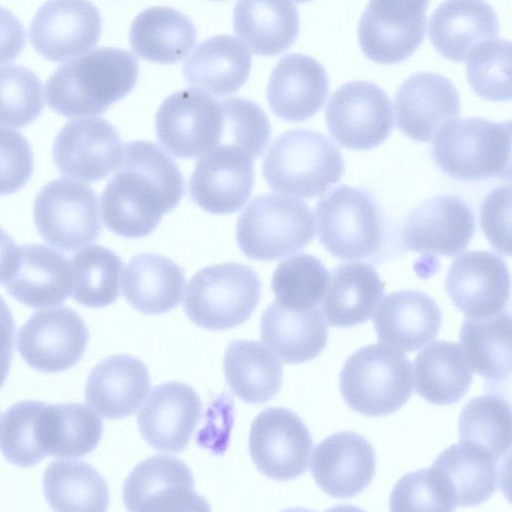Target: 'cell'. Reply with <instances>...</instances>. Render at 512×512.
Listing matches in <instances>:
<instances>
[{
  "label": "cell",
  "instance_id": "cell-1",
  "mask_svg": "<svg viewBox=\"0 0 512 512\" xmlns=\"http://www.w3.org/2000/svg\"><path fill=\"white\" fill-rule=\"evenodd\" d=\"M183 195L180 169L164 150L150 141L127 142L116 172L101 195L103 222L117 235L145 237Z\"/></svg>",
  "mask_w": 512,
  "mask_h": 512
},
{
  "label": "cell",
  "instance_id": "cell-2",
  "mask_svg": "<svg viewBox=\"0 0 512 512\" xmlns=\"http://www.w3.org/2000/svg\"><path fill=\"white\" fill-rule=\"evenodd\" d=\"M138 71L130 52L97 48L54 71L45 85L47 104L66 118L101 114L133 90Z\"/></svg>",
  "mask_w": 512,
  "mask_h": 512
},
{
  "label": "cell",
  "instance_id": "cell-3",
  "mask_svg": "<svg viewBox=\"0 0 512 512\" xmlns=\"http://www.w3.org/2000/svg\"><path fill=\"white\" fill-rule=\"evenodd\" d=\"M262 172L272 190L311 199L324 194L341 179L344 160L327 136L298 128L281 134L273 142Z\"/></svg>",
  "mask_w": 512,
  "mask_h": 512
},
{
  "label": "cell",
  "instance_id": "cell-4",
  "mask_svg": "<svg viewBox=\"0 0 512 512\" xmlns=\"http://www.w3.org/2000/svg\"><path fill=\"white\" fill-rule=\"evenodd\" d=\"M432 154L442 172L454 179H510L511 122L453 119L437 132Z\"/></svg>",
  "mask_w": 512,
  "mask_h": 512
},
{
  "label": "cell",
  "instance_id": "cell-5",
  "mask_svg": "<svg viewBox=\"0 0 512 512\" xmlns=\"http://www.w3.org/2000/svg\"><path fill=\"white\" fill-rule=\"evenodd\" d=\"M339 388L346 404L367 416H385L400 409L413 393L410 361L384 344L364 346L346 360Z\"/></svg>",
  "mask_w": 512,
  "mask_h": 512
},
{
  "label": "cell",
  "instance_id": "cell-6",
  "mask_svg": "<svg viewBox=\"0 0 512 512\" xmlns=\"http://www.w3.org/2000/svg\"><path fill=\"white\" fill-rule=\"evenodd\" d=\"M315 236V220L303 201L277 194L254 198L240 215L236 240L250 259L274 261L303 249Z\"/></svg>",
  "mask_w": 512,
  "mask_h": 512
},
{
  "label": "cell",
  "instance_id": "cell-7",
  "mask_svg": "<svg viewBox=\"0 0 512 512\" xmlns=\"http://www.w3.org/2000/svg\"><path fill=\"white\" fill-rule=\"evenodd\" d=\"M261 294L258 274L249 266L227 262L198 271L188 282L183 308L189 319L208 330L244 323Z\"/></svg>",
  "mask_w": 512,
  "mask_h": 512
},
{
  "label": "cell",
  "instance_id": "cell-8",
  "mask_svg": "<svg viewBox=\"0 0 512 512\" xmlns=\"http://www.w3.org/2000/svg\"><path fill=\"white\" fill-rule=\"evenodd\" d=\"M318 236L324 248L343 260L372 259L384 244V219L363 189L338 186L316 205Z\"/></svg>",
  "mask_w": 512,
  "mask_h": 512
},
{
  "label": "cell",
  "instance_id": "cell-9",
  "mask_svg": "<svg viewBox=\"0 0 512 512\" xmlns=\"http://www.w3.org/2000/svg\"><path fill=\"white\" fill-rule=\"evenodd\" d=\"M34 221L47 243L64 251L76 250L101 233L97 194L75 180L55 179L36 196Z\"/></svg>",
  "mask_w": 512,
  "mask_h": 512
},
{
  "label": "cell",
  "instance_id": "cell-10",
  "mask_svg": "<svg viewBox=\"0 0 512 512\" xmlns=\"http://www.w3.org/2000/svg\"><path fill=\"white\" fill-rule=\"evenodd\" d=\"M161 145L178 158H200L222 143L221 103L198 89H183L167 97L155 119Z\"/></svg>",
  "mask_w": 512,
  "mask_h": 512
},
{
  "label": "cell",
  "instance_id": "cell-11",
  "mask_svg": "<svg viewBox=\"0 0 512 512\" xmlns=\"http://www.w3.org/2000/svg\"><path fill=\"white\" fill-rule=\"evenodd\" d=\"M325 119L332 137L353 150H369L382 144L393 130L392 102L375 83L352 81L331 96Z\"/></svg>",
  "mask_w": 512,
  "mask_h": 512
},
{
  "label": "cell",
  "instance_id": "cell-12",
  "mask_svg": "<svg viewBox=\"0 0 512 512\" xmlns=\"http://www.w3.org/2000/svg\"><path fill=\"white\" fill-rule=\"evenodd\" d=\"M429 0H369L358 24L361 50L378 64L410 57L425 36Z\"/></svg>",
  "mask_w": 512,
  "mask_h": 512
},
{
  "label": "cell",
  "instance_id": "cell-13",
  "mask_svg": "<svg viewBox=\"0 0 512 512\" xmlns=\"http://www.w3.org/2000/svg\"><path fill=\"white\" fill-rule=\"evenodd\" d=\"M312 446L306 425L286 408H267L252 422L249 452L258 470L271 479L287 481L301 476Z\"/></svg>",
  "mask_w": 512,
  "mask_h": 512
},
{
  "label": "cell",
  "instance_id": "cell-14",
  "mask_svg": "<svg viewBox=\"0 0 512 512\" xmlns=\"http://www.w3.org/2000/svg\"><path fill=\"white\" fill-rule=\"evenodd\" d=\"M88 341L89 332L80 315L60 307L35 312L21 327L17 347L32 368L57 373L79 362Z\"/></svg>",
  "mask_w": 512,
  "mask_h": 512
},
{
  "label": "cell",
  "instance_id": "cell-15",
  "mask_svg": "<svg viewBox=\"0 0 512 512\" xmlns=\"http://www.w3.org/2000/svg\"><path fill=\"white\" fill-rule=\"evenodd\" d=\"M123 501L134 512L210 509L195 492L189 467L168 455H154L134 467L124 482Z\"/></svg>",
  "mask_w": 512,
  "mask_h": 512
},
{
  "label": "cell",
  "instance_id": "cell-16",
  "mask_svg": "<svg viewBox=\"0 0 512 512\" xmlns=\"http://www.w3.org/2000/svg\"><path fill=\"white\" fill-rule=\"evenodd\" d=\"M101 31V15L91 1L48 0L34 15L29 38L44 58L62 62L92 49Z\"/></svg>",
  "mask_w": 512,
  "mask_h": 512
},
{
  "label": "cell",
  "instance_id": "cell-17",
  "mask_svg": "<svg viewBox=\"0 0 512 512\" xmlns=\"http://www.w3.org/2000/svg\"><path fill=\"white\" fill-rule=\"evenodd\" d=\"M123 145L116 128L104 118L68 122L53 144V160L63 175L88 183L115 171Z\"/></svg>",
  "mask_w": 512,
  "mask_h": 512
},
{
  "label": "cell",
  "instance_id": "cell-18",
  "mask_svg": "<svg viewBox=\"0 0 512 512\" xmlns=\"http://www.w3.org/2000/svg\"><path fill=\"white\" fill-rule=\"evenodd\" d=\"M253 158L238 147L220 145L197 162L189 180L191 199L212 214L239 211L255 180Z\"/></svg>",
  "mask_w": 512,
  "mask_h": 512
},
{
  "label": "cell",
  "instance_id": "cell-19",
  "mask_svg": "<svg viewBox=\"0 0 512 512\" xmlns=\"http://www.w3.org/2000/svg\"><path fill=\"white\" fill-rule=\"evenodd\" d=\"M474 232L475 219L468 204L456 196L438 195L410 212L402 239L411 251L449 257L466 249Z\"/></svg>",
  "mask_w": 512,
  "mask_h": 512
},
{
  "label": "cell",
  "instance_id": "cell-20",
  "mask_svg": "<svg viewBox=\"0 0 512 512\" xmlns=\"http://www.w3.org/2000/svg\"><path fill=\"white\" fill-rule=\"evenodd\" d=\"M446 292L467 317H485L504 310L510 297L505 261L489 251H467L451 264Z\"/></svg>",
  "mask_w": 512,
  "mask_h": 512
},
{
  "label": "cell",
  "instance_id": "cell-21",
  "mask_svg": "<svg viewBox=\"0 0 512 512\" xmlns=\"http://www.w3.org/2000/svg\"><path fill=\"white\" fill-rule=\"evenodd\" d=\"M394 106L397 127L419 142L430 141L461 111L454 84L431 72L413 74L405 80L395 94Z\"/></svg>",
  "mask_w": 512,
  "mask_h": 512
},
{
  "label": "cell",
  "instance_id": "cell-22",
  "mask_svg": "<svg viewBox=\"0 0 512 512\" xmlns=\"http://www.w3.org/2000/svg\"><path fill=\"white\" fill-rule=\"evenodd\" d=\"M202 410L195 390L181 382H166L152 390L137 415L143 439L154 449L179 453L188 445Z\"/></svg>",
  "mask_w": 512,
  "mask_h": 512
},
{
  "label": "cell",
  "instance_id": "cell-23",
  "mask_svg": "<svg viewBox=\"0 0 512 512\" xmlns=\"http://www.w3.org/2000/svg\"><path fill=\"white\" fill-rule=\"evenodd\" d=\"M375 451L362 435L342 431L316 445L310 471L316 484L328 495L349 498L361 493L372 481Z\"/></svg>",
  "mask_w": 512,
  "mask_h": 512
},
{
  "label": "cell",
  "instance_id": "cell-24",
  "mask_svg": "<svg viewBox=\"0 0 512 512\" xmlns=\"http://www.w3.org/2000/svg\"><path fill=\"white\" fill-rule=\"evenodd\" d=\"M329 80L323 66L314 58L293 53L276 64L267 86V101L279 118L300 122L313 117L324 105Z\"/></svg>",
  "mask_w": 512,
  "mask_h": 512
},
{
  "label": "cell",
  "instance_id": "cell-25",
  "mask_svg": "<svg viewBox=\"0 0 512 512\" xmlns=\"http://www.w3.org/2000/svg\"><path fill=\"white\" fill-rule=\"evenodd\" d=\"M498 32L497 15L485 0H445L428 23L432 45L453 62H464L476 46L497 38Z\"/></svg>",
  "mask_w": 512,
  "mask_h": 512
},
{
  "label": "cell",
  "instance_id": "cell-26",
  "mask_svg": "<svg viewBox=\"0 0 512 512\" xmlns=\"http://www.w3.org/2000/svg\"><path fill=\"white\" fill-rule=\"evenodd\" d=\"M6 289L32 308L58 306L72 293V266L66 256L48 246H20L18 263Z\"/></svg>",
  "mask_w": 512,
  "mask_h": 512
},
{
  "label": "cell",
  "instance_id": "cell-27",
  "mask_svg": "<svg viewBox=\"0 0 512 512\" xmlns=\"http://www.w3.org/2000/svg\"><path fill=\"white\" fill-rule=\"evenodd\" d=\"M151 386L146 365L129 355H113L90 372L86 402L101 416L120 419L134 413L145 401Z\"/></svg>",
  "mask_w": 512,
  "mask_h": 512
},
{
  "label": "cell",
  "instance_id": "cell-28",
  "mask_svg": "<svg viewBox=\"0 0 512 512\" xmlns=\"http://www.w3.org/2000/svg\"><path fill=\"white\" fill-rule=\"evenodd\" d=\"M441 323L442 314L437 303L418 290L388 294L373 317L378 339L403 351L419 349L433 340Z\"/></svg>",
  "mask_w": 512,
  "mask_h": 512
},
{
  "label": "cell",
  "instance_id": "cell-29",
  "mask_svg": "<svg viewBox=\"0 0 512 512\" xmlns=\"http://www.w3.org/2000/svg\"><path fill=\"white\" fill-rule=\"evenodd\" d=\"M260 333L263 342L290 364L316 358L327 342V327L320 309H295L277 301L264 310Z\"/></svg>",
  "mask_w": 512,
  "mask_h": 512
},
{
  "label": "cell",
  "instance_id": "cell-30",
  "mask_svg": "<svg viewBox=\"0 0 512 512\" xmlns=\"http://www.w3.org/2000/svg\"><path fill=\"white\" fill-rule=\"evenodd\" d=\"M430 468L455 508L479 505L497 487V460L461 441L445 449Z\"/></svg>",
  "mask_w": 512,
  "mask_h": 512
},
{
  "label": "cell",
  "instance_id": "cell-31",
  "mask_svg": "<svg viewBox=\"0 0 512 512\" xmlns=\"http://www.w3.org/2000/svg\"><path fill=\"white\" fill-rule=\"evenodd\" d=\"M251 70V54L246 45L230 35H216L202 42L183 66L186 82L215 96L238 91Z\"/></svg>",
  "mask_w": 512,
  "mask_h": 512
},
{
  "label": "cell",
  "instance_id": "cell-32",
  "mask_svg": "<svg viewBox=\"0 0 512 512\" xmlns=\"http://www.w3.org/2000/svg\"><path fill=\"white\" fill-rule=\"evenodd\" d=\"M233 28L253 53L275 56L295 42L300 20L290 0H237Z\"/></svg>",
  "mask_w": 512,
  "mask_h": 512
},
{
  "label": "cell",
  "instance_id": "cell-33",
  "mask_svg": "<svg viewBox=\"0 0 512 512\" xmlns=\"http://www.w3.org/2000/svg\"><path fill=\"white\" fill-rule=\"evenodd\" d=\"M384 295V285L369 264L344 263L333 269L321 312L330 326L351 327L366 322Z\"/></svg>",
  "mask_w": 512,
  "mask_h": 512
},
{
  "label": "cell",
  "instance_id": "cell-34",
  "mask_svg": "<svg viewBox=\"0 0 512 512\" xmlns=\"http://www.w3.org/2000/svg\"><path fill=\"white\" fill-rule=\"evenodd\" d=\"M185 274L171 259L154 254L135 255L122 274V290L136 310L158 315L174 309L180 302Z\"/></svg>",
  "mask_w": 512,
  "mask_h": 512
},
{
  "label": "cell",
  "instance_id": "cell-35",
  "mask_svg": "<svg viewBox=\"0 0 512 512\" xmlns=\"http://www.w3.org/2000/svg\"><path fill=\"white\" fill-rule=\"evenodd\" d=\"M197 32L182 12L164 6L150 7L133 20L129 41L142 59L172 64L184 59L196 43Z\"/></svg>",
  "mask_w": 512,
  "mask_h": 512
},
{
  "label": "cell",
  "instance_id": "cell-36",
  "mask_svg": "<svg viewBox=\"0 0 512 512\" xmlns=\"http://www.w3.org/2000/svg\"><path fill=\"white\" fill-rule=\"evenodd\" d=\"M224 373L233 393L251 404L265 403L275 396L283 378L279 358L254 340H236L229 344L224 355Z\"/></svg>",
  "mask_w": 512,
  "mask_h": 512
},
{
  "label": "cell",
  "instance_id": "cell-37",
  "mask_svg": "<svg viewBox=\"0 0 512 512\" xmlns=\"http://www.w3.org/2000/svg\"><path fill=\"white\" fill-rule=\"evenodd\" d=\"M464 358L477 374L502 382L511 373V316L507 310L464 319L459 335Z\"/></svg>",
  "mask_w": 512,
  "mask_h": 512
},
{
  "label": "cell",
  "instance_id": "cell-38",
  "mask_svg": "<svg viewBox=\"0 0 512 512\" xmlns=\"http://www.w3.org/2000/svg\"><path fill=\"white\" fill-rule=\"evenodd\" d=\"M417 393L434 405H450L469 390L472 370L454 342L435 341L414 360Z\"/></svg>",
  "mask_w": 512,
  "mask_h": 512
},
{
  "label": "cell",
  "instance_id": "cell-39",
  "mask_svg": "<svg viewBox=\"0 0 512 512\" xmlns=\"http://www.w3.org/2000/svg\"><path fill=\"white\" fill-rule=\"evenodd\" d=\"M43 492L55 511H105L109 504L105 479L82 461H52L43 474Z\"/></svg>",
  "mask_w": 512,
  "mask_h": 512
},
{
  "label": "cell",
  "instance_id": "cell-40",
  "mask_svg": "<svg viewBox=\"0 0 512 512\" xmlns=\"http://www.w3.org/2000/svg\"><path fill=\"white\" fill-rule=\"evenodd\" d=\"M99 416L81 403L46 406L42 415V441L47 455L61 458L85 456L101 440Z\"/></svg>",
  "mask_w": 512,
  "mask_h": 512
},
{
  "label": "cell",
  "instance_id": "cell-41",
  "mask_svg": "<svg viewBox=\"0 0 512 512\" xmlns=\"http://www.w3.org/2000/svg\"><path fill=\"white\" fill-rule=\"evenodd\" d=\"M460 441L474 445L496 460L505 456L511 446V408L496 394L470 399L458 420Z\"/></svg>",
  "mask_w": 512,
  "mask_h": 512
},
{
  "label": "cell",
  "instance_id": "cell-42",
  "mask_svg": "<svg viewBox=\"0 0 512 512\" xmlns=\"http://www.w3.org/2000/svg\"><path fill=\"white\" fill-rule=\"evenodd\" d=\"M71 266L75 301L100 308L117 300L123 263L112 250L100 245L86 246L73 255Z\"/></svg>",
  "mask_w": 512,
  "mask_h": 512
},
{
  "label": "cell",
  "instance_id": "cell-43",
  "mask_svg": "<svg viewBox=\"0 0 512 512\" xmlns=\"http://www.w3.org/2000/svg\"><path fill=\"white\" fill-rule=\"evenodd\" d=\"M329 280L330 274L318 258L301 253L277 266L271 286L280 304L295 309H309L322 301Z\"/></svg>",
  "mask_w": 512,
  "mask_h": 512
},
{
  "label": "cell",
  "instance_id": "cell-44",
  "mask_svg": "<svg viewBox=\"0 0 512 512\" xmlns=\"http://www.w3.org/2000/svg\"><path fill=\"white\" fill-rule=\"evenodd\" d=\"M46 403L21 401L3 414L0 422V450L11 463L30 467L47 453L41 435V419Z\"/></svg>",
  "mask_w": 512,
  "mask_h": 512
},
{
  "label": "cell",
  "instance_id": "cell-45",
  "mask_svg": "<svg viewBox=\"0 0 512 512\" xmlns=\"http://www.w3.org/2000/svg\"><path fill=\"white\" fill-rule=\"evenodd\" d=\"M511 44L492 39L476 46L468 56L466 76L472 90L493 102L511 99Z\"/></svg>",
  "mask_w": 512,
  "mask_h": 512
},
{
  "label": "cell",
  "instance_id": "cell-46",
  "mask_svg": "<svg viewBox=\"0 0 512 512\" xmlns=\"http://www.w3.org/2000/svg\"><path fill=\"white\" fill-rule=\"evenodd\" d=\"M44 108L41 80L20 65L0 67V124L22 128L32 123Z\"/></svg>",
  "mask_w": 512,
  "mask_h": 512
},
{
  "label": "cell",
  "instance_id": "cell-47",
  "mask_svg": "<svg viewBox=\"0 0 512 512\" xmlns=\"http://www.w3.org/2000/svg\"><path fill=\"white\" fill-rule=\"evenodd\" d=\"M220 102L224 116L221 145L238 147L256 159L266 149L271 136L265 112L248 99L233 97Z\"/></svg>",
  "mask_w": 512,
  "mask_h": 512
},
{
  "label": "cell",
  "instance_id": "cell-48",
  "mask_svg": "<svg viewBox=\"0 0 512 512\" xmlns=\"http://www.w3.org/2000/svg\"><path fill=\"white\" fill-rule=\"evenodd\" d=\"M389 504L392 511L455 509L430 468L408 473L398 480Z\"/></svg>",
  "mask_w": 512,
  "mask_h": 512
},
{
  "label": "cell",
  "instance_id": "cell-49",
  "mask_svg": "<svg viewBox=\"0 0 512 512\" xmlns=\"http://www.w3.org/2000/svg\"><path fill=\"white\" fill-rule=\"evenodd\" d=\"M33 153L27 139L16 130L0 126V195L26 185L33 171Z\"/></svg>",
  "mask_w": 512,
  "mask_h": 512
},
{
  "label": "cell",
  "instance_id": "cell-50",
  "mask_svg": "<svg viewBox=\"0 0 512 512\" xmlns=\"http://www.w3.org/2000/svg\"><path fill=\"white\" fill-rule=\"evenodd\" d=\"M511 185L493 189L481 205L482 230L492 247L505 256L511 254Z\"/></svg>",
  "mask_w": 512,
  "mask_h": 512
},
{
  "label": "cell",
  "instance_id": "cell-51",
  "mask_svg": "<svg viewBox=\"0 0 512 512\" xmlns=\"http://www.w3.org/2000/svg\"><path fill=\"white\" fill-rule=\"evenodd\" d=\"M26 43L20 20L8 9L0 6V64L16 59Z\"/></svg>",
  "mask_w": 512,
  "mask_h": 512
},
{
  "label": "cell",
  "instance_id": "cell-52",
  "mask_svg": "<svg viewBox=\"0 0 512 512\" xmlns=\"http://www.w3.org/2000/svg\"><path fill=\"white\" fill-rule=\"evenodd\" d=\"M15 345V323L12 313L0 296V387L4 384Z\"/></svg>",
  "mask_w": 512,
  "mask_h": 512
},
{
  "label": "cell",
  "instance_id": "cell-53",
  "mask_svg": "<svg viewBox=\"0 0 512 512\" xmlns=\"http://www.w3.org/2000/svg\"><path fill=\"white\" fill-rule=\"evenodd\" d=\"M19 257V247L0 227V284H6L13 275Z\"/></svg>",
  "mask_w": 512,
  "mask_h": 512
},
{
  "label": "cell",
  "instance_id": "cell-54",
  "mask_svg": "<svg viewBox=\"0 0 512 512\" xmlns=\"http://www.w3.org/2000/svg\"><path fill=\"white\" fill-rule=\"evenodd\" d=\"M294 1H296L298 3H303V2H308V1H311V0H294Z\"/></svg>",
  "mask_w": 512,
  "mask_h": 512
},
{
  "label": "cell",
  "instance_id": "cell-55",
  "mask_svg": "<svg viewBox=\"0 0 512 512\" xmlns=\"http://www.w3.org/2000/svg\"><path fill=\"white\" fill-rule=\"evenodd\" d=\"M217 1H220V0H217Z\"/></svg>",
  "mask_w": 512,
  "mask_h": 512
}]
</instances>
